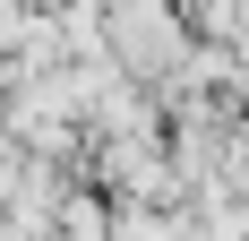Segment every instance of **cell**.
Masks as SVG:
<instances>
[{"label":"cell","instance_id":"1","mask_svg":"<svg viewBox=\"0 0 249 241\" xmlns=\"http://www.w3.org/2000/svg\"><path fill=\"white\" fill-rule=\"evenodd\" d=\"M103 26H112V52H121L129 69H172L180 60V26H172L163 0H112Z\"/></svg>","mask_w":249,"mask_h":241}]
</instances>
